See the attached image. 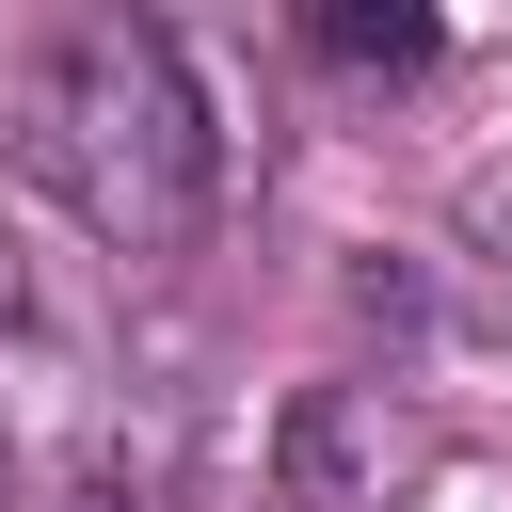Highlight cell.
Returning a JSON list of instances; mask_svg holds the SVG:
<instances>
[{
	"label": "cell",
	"mask_w": 512,
	"mask_h": 512,
	"mask_svg": "<svg viewBox=\"0 0 512 512\" xmlns=\"http://www.w3.org/2000/svg\"><path fill=\"white\" fill-rule=\"evenodd\" d=\"M320 48H336V64H432V16H416V0H336Z\"/></svg>",
	"instance_id": "6da1fadb"
},
{
	"label": "cell",
	"mask_w": 512,
	"mask_h": 512,
	"mask_svg": "<svg viewBox=\"0 0 512 512\" xmlns=\"http://www.w3.org/2000/svg\"><path fill=\"white\" fill-rule=\"evenodd\" d=\"M80 512H112V496H80Z\"/></svg>",
	"instance_id": "7a4b0ae2"
}]
</instances>
